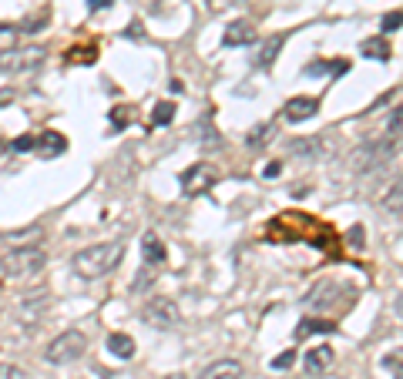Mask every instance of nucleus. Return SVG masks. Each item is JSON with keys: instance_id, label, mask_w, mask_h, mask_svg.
<instances>
[{"instance_id": "nucleus-1", "label": "nucleus", "mask_w": 403, "mask_h": 379, "mask_svg": "<svg viewBox=\"0 0 403 379\" xmlns=\"http://www.w3.org/2000/svg\"><path fill=\"white\" fill-rule=\"evenodd\" d=\"M124 258V242L118 239H111V242H98V245H88V248H81L78 255H74V272L81 279H101V275L114 272V265Z\"/></svg>"}, {"instance_id": "nucleus-2", "label": "nucleus", "mask_w": 403, "mask_h": 379, "mask_svg": "<svg viewBox=\"0 0 403 379\" xmlns=\"http://www.w3.org/2000/svg\"><path fill=\"white\" fill-rule=\"evenodd\" d=\"M47 265V252L41 245H20L14 252L0 258V275L11 279V282H31L37 275L44 272Z\"/></svg>"}, {"instance_id": "nucleus-3", "label": "nucleus", "mask_w": 403, "mask_h": 379, "mask_svg": "<svg viewBox=\"0 0 403 379\" xmlns=\"http://www.w3.org/2000/svg\"><path fill=\"white\" fill-rule=\"evenodd\" d=\"M88 352V335L81 329H67L58 339H51L44 349V359L51 366H67V363H78L81 356Z\"/></svg>"}, {"instance_id": "nucleus-4", "label": "nucleus", "mask_w": 403, "mask_h": 379, "mask_svg": "<svg viewBox=\"0 0 403 379\" xmlns=\"http://www.w3.org/2000/svg\"><path fill=\"white\" fill-rule=\"evenodd\" d=\"M37 64H44V51L41 47H11V51H0V71H7V74H24V71H34Z\"/></svg>"}, {"instance_id": "nucleus-5", "label": "nucleus", "mask_w": 403, "mask_h": 379, "mask_svg": "<svg viewBox=\"0 0 403 379\" xmlns=\"http://www.w3.org/2000/svg\"><path fill=\"white\" fill-rule=\"evenodd\" d=\"M141 316H145L148 326H155V329H171V326L182 322V312H178V305L171 302L169 295H155V299H148V305H145Z\"/></svg>"}, {"instance_id": "nucleus-6", "label": "nucleus", "mask_w": 403, "mask_h": 379, "mask_svg": "<svg viewBox=\"0 0 403 379\" xmlns=\"http://www.w3.org/2000/svg\"><path fill=\"white\" fill-rule=\"evenodd\" d=\"M397 145H400V141H390V138L363 145V148L353 154V168H357V171H373V168H380L383 161H390V154L397 152Z\"/></svg>"}, {"instance_id": "nucleus-7", "label": "nucleus", "mask_w": 403, "mask_h": 379, "mask_svg": "<svg viewBox=\"0 0 403 379\" xmlns=\"http://www.w3.org/2000/svg\"><path fill=\"white\" fill-rule=\"evenodd\" d=\"M216 168L212 165H192V168H185V171H182V178H178V182H182V192H185L188 198H195V195H202V192H209V188H212V185H216Z\"/></svg>"}, {"instance_id": "nucleus-8", "label": "nucleus", "mask_w": 403, "mask_h": 379, "mask_svg": "<svg viewBox=\"0 0 403 379\" xmlns=\"http://www.w3.org/2000/svg\"><path fill=\"white\" fill-rule=\"evenodd\" d=\"M340 292H343V286H336L333 279H326V282H319V286L310 292V299H306V309H312V312L336 309V302H340Z\"/></svg>"}, {"instance_id": "nucleus-9", "label": "nucleus", "mask_w": 403, "mask_h": 379, "mask_svg": "<svg viewBox=\"0 0 403 379\" xmlns=\"http://www.w3.org/2000/svg\"><path fill=\"white\" fill-rule=\"evenodd\" d=\"M289 154L303 158V161H319V158L326 154V138L323 135L296 138V141H289Z\"/></svg>"}, {"instance_id": "nucleus-10", "label": "nucleus", "mask_w": 403, "mask_h": 379, "mask_svg": "<svg viewBox=\"0 0 403 379\" xmlns=\"http://www.w3.org/2000/svg\"><path fill=\"white\" fill-rule=\"evenodd\" d=\"M316 111H319V101L299 94V98H289V101H286V121H310Z\"/></svg>"}, {"instance_id": "nucleus-11", "label": "nucleus", "mask_w": 403, "mask_h": 379, "mask_svg": "<svg viewBox=\"0 0 403 379\" xmlns=\"http://www.w3.org/2000/svg\"><path fill=\"white\" fill-rule=\"evenodd\" d=\"M256 41V24H249V20H235L225 27V37H222V44L225 47H246Z\"/></svg>"}, {"instance_id": "nucleus-12", "label": "nucleus", "mask_w": 403, "mask_h": 379, "mask_svg": "<svg viewBox=\"0 0 403 379\" xmlns=\"http://www.w3.org/2000/svg\"><path fill=\"white\" fill-rule=\"evenodd\" d=\"M34 152L41 154V158H58V154L67 152V141L58 131H41L37 141H34Z\"/></svg>"}, {"instance_id": "nucleus-13", "label": "nucleus", "mask_w": 403, "mask_h": 379, "mask_svg": "<svg viewBox=\"0 0 403 379\" xmlns=\"http://www.w3.org/2000/svg\"><path fill=\"white\" fill-rule=\"evenodd\" d=\"M306 373L310 376H323L326 369L333 366V349L329 346H312V349H306Z\"/></svg>"}, {"instance_id": "nucleus-14", "label": "nucleus", "mask_w": 403, "mask_h": 379, "mask_svg": "<svg viewBox=\"0 0 403 379\" xmlns=\"http://www.w3.org/2000/svg\"><path fill=\"white\" fill-rule=\"evenodd\" d=\"M199 379H242V363H235V359H216L212 366L202 369Z\"/></svg>"}, {"instance_id": "nucleus-15", "label": "nucleus", "mask_w": 403, "mask_h": 379, "mask_svg": "<svg viewBox=\"0 0 403 379\" xmlns=\"http://www.w3.org/2000/svg\"><path fill=\"white\" fill-rule=\"evenodd\" d=\"M282 44H286V37H282V34H272V37H265L263 47H259V54H256V67H272V61L279 58Z\"/></svg>"}, {"instance_id": "nucleus-16", "label": "nucleus", "mask_w": 403, "mask_h": 379, "mask_svg": "<svg viewBox=\"0 0 403 379\" xmlns=\"http://www.w3.org/2000/svg\"><path fill=\"white\" fill-rule=\"evenodd\" d=\"M380 208H383L387 215H400L403 212V175L387 188V195L380 198Z\"/></svg>"}, {"instance_id": "nucleus-17", "label": "nucleus", "mask_w": 403, "mask_h": 379, "mask_svg": "<svg viewBox=\"0 0 403 379\" xmlns=\"http://www.w3.org/2000/svg\"><path fill=\"white\" fill-rule=\"evenodd\" d=\"M141 255H145L148 265H161V262H165V245H161V239L148 232V235L141 239Z\"/></svg>"}, {"instance_id": "nucleus-18", "label": "nucleus", "mask_w": 403, "mask_h": 379, "mask_svg": "<svg viewBox=\"0 0 403 379\" xmlns=\"http://www.w3.org/2000/svg\"><path fill=\"white\" fill-rule=\"evenodd\" d=\"M319 333H336V322H329V319H303V322L296 326V335H299V339L319 335Z\"/></svg>"}, {"instance_id": "nucleus-19", "label": "nucleus", "mask_w": 403, "mask_h": 379, "mask_svg": "<svg viewBox=\"0 0 403 379\" xmlns=\"http://www.w3.org/2000/svg\"><path fill=\"white\" fill-rule=\"evenodd\" d=\"M108 349H111V356H118V359H131V356H135V339L124 333H111Z\"/></svg>"}, {"instance_id": "nucleus-20", "label": "nucleus", "mask_w": 403, "mask_h": 379, "mask_svg": "<svg viewBox=\"0 0 403 379\" xmlns=\"http://www.w3.org/2000/svg\"><path fill=\"white\" fill-rule=\"evenodd\" d=\"M359 51L366 54V58H373V61H390V44H387V37H366L363 44H359Z\"/></svg>"}, {"instance_id": "nucleus-21", "label": "nucleus", "mask_w": 403, "mask_h": 379, "mask_svg": "<svg viewBox=\"0 0 403 379\" xmlns=\"http://www.w3.org/2000/svg\"><path fill=\"white\" fill-rule=\"evenodd\" d=\"M272 131H276L272 124H259V128H252V131H249L246 145H249V148H256V152H263L265 145L272 141Z\"/></svg>"}, {"instance_id": "nucleus-22", "label": "nucleus", "mask_w": 403, "mask_h": 379, "mask_svg": "<svg viewBox=\"0 0 403 379\" xmlns=\"http://www.w3.org/2000/svg\"><path fill=\"white\" fill-rule=\"evenodd\" d=\"M387 138H390V141H400V138H403V105H397L393 111H390Z\"/></svg>"}, {"instance_id": "nucleus-23", "label": "nucleus", "mask_w": 403, "mask_h": 379, "mask_svg": "<svg viewBox=\"0 0 403 379\" xmlns=\"http://www.w3.org/2000/svg\"><path fill=\"white\" fill-rule=\"evenodd\" d=\"M171 118H175V105H171V101L155 105V111H152V124H155V128H165Z\"/></svg>"}, {"instance_id": "nucleus-24", "label": "nucleus", "mask_w": 403, "mask_h": 379, "mask_svg": "<svg viewBox=\"0 0 403 379\" xmlns=\"http://www.w3.org/2000/svg\"><path fill=\"white\" fill-rule=\"evenodd\" d=\"M94 58H98V47H74L71 54H64V61H78V64H91Z\"/></svg>"}, {"instance_id": "nucleus-25", "label": "nucleus", "mask_w": 403, "mask_h": 379, "mask_svg": "<svg viewBox=\"0 0 403 379\" xmlns=\"http://www.w3.org/2000/svg\"><path fill=\"white\" fill-rule=\"evenodd\" d=\"M17 34H20V27H14V24H0V51L17 47Z\"/></svg>"}, {"instance_id": "nucleus-26", "label": "nucleus", "mask_w": 403, "mask_h": 379, "mask_svg": "<svg viewBox=\"0 0 403 379\" xmlns=\"http://www.w3.org/2000/svg\"><path fill=\"white\" fill-rule=\"evenodd\" d=\"M111 124L114 128H128L131 124V107H111Z\"/></svg>"}, {"instance_id": "nucleus-27", "label": "nucleus", "mask_w": 403, "mask_h": 379, "mask_svg": "<svg viewBox=\"0 0 403 379\" xmlns=\"http://www.w3.org/2000/svg\"><path fill=\"white\" fill-rule=\"evenodd\" d=\"M380 24H383V31H387V34L390 31H400V27H403V11H393V14H387Z\"/></svg>"}, {"instance_id": "nucleus-28", "label": "nucleus", "mask_w": 403, "mask_h": 379, "mask_svg": "<svg viewBox=\"0 0 403 379\" xmlns=\"http://www.w3.org/2000/svg\"><path fill=\"white\" fill-rule=\"evenodd\" d=\"M0 379H27V373L20 366H11V363H0Z\"/></svg>"}, {"instance_id": "nucleus-29", "label": "nucleus", "mask_w": 403, "mask_h": 379, "mask_svg": "<svg viewBox=\"0 0 403 379\" xmlns=\"http://www.w3.org/2000/svg\"><path fill=\"white\" fill-rule=\"evenodd\" d=\"M34 141H37V135H24V138H17V141H14V152H31V148H34Z\"/></svg>"}, {"instance_id": "nucleus-30", "label": "nucleus", "mask_w": 403, "mask_h": 379, "mask_svg": "<svg viewBox=\"0 0 403 379\" xmlns=\"http://www.w3.org/2000/svg\"><path fill=\"white\" fill-rule=\"evenodd\" d=\"M293 352H282V356H276V359H272V369H289V366H293Z\"/></svg>"}, {"instance_id": "nucleus-31", "label": "nucleus", "mask_w": 403, "mask_h": 379, "mask_svg": "<svg viewBox=\"0 0 403 379\" xmlns=\"http://www.w3.org/2000/svg\"><path fill=\"white\" fill-rule=\"evenodd\" d=\"M246 0H212V11H225V7H239Z\"/></svg>"}, {"instance_id": "nucleus-32", "label": "nucleus", "mask_w": 403, "mask_h": 379, "mask_svg": "<svg viewBox=\"0 0 403 379\" xmlns=\"http://www.w3.org/2000/svg\"><path fill=\"white\" fill-rule=\"evenodd\" d=\"M279 171H282V165H279V161H272V165H265V171H263V175H265V178H276Z\"/></svg>"}, {"instance_id": "nucleus-33", "label": "nucleus", "mask_w": 403, "mask_h": 379, "mask_svg": "<svg viewBox=\"0 0 403 379\" xmlns=\"http://www.w3.org/2000/svg\"><path fill=\"white\" fill-rule=\"evenodd\" d=\"M105 7H111V0H91V11H105Z\"/></svg>"}, {"instance_id": "nucleus-34", "label": "nucleus", "mask_w": 403, "mask_h": 379, "mask_svg": "<svg viewBox=\"0 0 403 379\" xmlns=\"http://www.w3.org/2000/svg\"><path fill=\"white\" fill-rule=\"evenodd\" d=\"M397 316L403 319V292H400V295H397Z\"/></svg>"}, {"instance_id": "nucleus-35", "label": "nucleus", "mask_w": 403, "mask_h": 379, "mask_svg": "<svg viewBox=\"0 0 403 379\" xmlns=\"http://www.w3.org/2000/svg\"><path fill=\"white\" fill-rule=\"evenodd\" d=\"M161 379H185L182 373H171V376H161Z\"/></svg>"}, {"instance_id": "nucleus-36", "label": "nucleus", "mask_w": 403, "mask_h": 379, "mask_svg": "<svg viewBox=\"0 0 403 379\" xmlns=\"http://www.w3.org/2000/svg\"><path fill=\"white\" fill-rule=\"evenodd\" d=\"M4 152H7V145H4V141H0V154H4Z\"/></svg>"}, {"instance_id": "nucleus-37", "label": "nucleus", "mask_w": 403, "mask_h": 379, "mask_svg": "<svg viewBox=\"0 0 403 379\" xmlns=\"http://www.w3.org/2000/svg\"><path fill=\"white\" fill-rule=\"evenodd\" d=\"M393 379H403V369H400V373H397V376H393Z\"/></svg>"}]
</instances>
